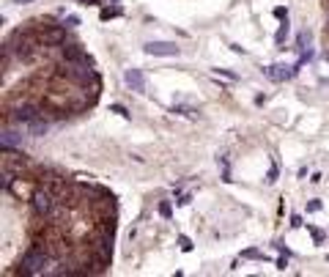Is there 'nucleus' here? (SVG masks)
Returning a JSON list of instances; mask_svg holds the SVG:
<instances>
[{"label": "nucleus", "instance_id": "1", "mask_svg": "<svg viewBox=\"0 0 329 277\" xmlns=\"http://www.w3.org/2000/svg\"><path fill=\"white\" fill-rule=\"evenodd\" d=\"M50 266H52V258L44 247H30L22 255V272L25 274H44L50 272Z\"/></svg>", "mask_w": 329, "mask_h": 277}, {"label": "nucleus", "instance_id": "2", "mask_svg": "<svg viewBox=\"0 0 329 277\" xmlns=\"http://www.w3.org/2000/svg\"><path fill=\"white\" fill-rule=\"evenodd\" d=\"M58 197H55L50 189H36L33 195H30V209H33V214L36 217H44V220H50L55 214V209H58Z\"/></svg>", "mask_w": 329, "mask_h": 277}, {"label": "nucleus", "instance_id": "3", "mask_svg": "<svg viewBox=\"0 0 329 277\" xmlns=\"http://www.w3.org/2000/svg\"><path fill=\"white\" fill-rule=\"evenodd\" d=\"M44 115V107H38V105H30V102H22V105L14 110V121H17L20 126H25L30 121H36V118H42Z\"/></svg>", "mask_w": 329, "mask_h": 277}, {"label": "nucleus", "instance_id": "4", "mask_svg": "<svg viewBox=\"0 0 329 277\" xmlns=\"http://www.w3.org/2000/svg\"><path fill=\"white\" fill-rule=\"evenodd\" d=\"M61 58H63V63H69V66H74V63H93L91 55H88L80 44H63Z\"/></svg>", "mask_w": 329, "mask_h": 277}, {"label": "nucleus", "instance_id": "5", "mask_svg": "<svg viewBox=\"0 0 329 277\" xmlns=\"http://www.w3.org/2000/svg\"><path fill=\"white\" fill-rule=\"evenodd\" d=\"M146 55H154V58H173V55H179V44H173V42H148L146 47Z\"/></svg>", "mask_w": 329, "mask_h": 277}, {"label": "nucleus", "instance_id": "6", "mask_svg": "<svg viewBox=\"0 0 329 277\" xmlns=\"http://www.w3.org/2000/svg\"><path fill=\"white\" fill-rule=\"evenodd\" d=\"M263 72H266L269 80L283 83V80H291V77L299 72V66H283V63H277V66H269V69H263Z\"/></svg>", "mask_w": 329, "mask_h": 277}, {"label": "nucleus", "instance_id": "7", "mask_svg": "<svg viewBox=\"0 0 329 277\" xmlns=\"http://www.w3.org/2000/svg\"><path fill=\"white\" fill-rule=\"evenodd\" d=\"M124 83L129 85L134 93H143V91H146V77H143L140 69H126V72H124Z\"/></svg>", "mask_w": 329, "mask_h": 277}, {"label": "nucleus", "instance_id": "8", "mask_svg": "<svg viewBox=\"0 0 329 277\" xmlns=\"http://www.w3.org/2000/svg\"><path fill=\"white\" fill-rule=\"evenodd\" d=\"M25 129L33 134V137H42V134H47V129H50V124H47V118L42 115V118H36V121L25 124Z\"/></svg>", "mask_w": 329, "mask_h": 277}, {"label": "nucleus", "instance_id": "9", "mask_svg": "<svg viewBox=\"0 0 329 277\" xmlns=\"http://www.w3.org/2000/svg\"><path fill=\"white\" fill-rule=\"evenodd\" d=\"M0 140H3V148H14V146L22 143V134L14 132V129H6L3 134H0Z\"/></svg>", "mask_w": 329, "mask_h": 277}, {"label": "nucleus", "instance_id": "10", "mask_svg": "<svg viewBox=\"0 0 329 277\" xmlns=\"http://www.w3.org/2000/svg\"><path fill=\"white\" fill-rule=\"evenodd\" d=\"M285 38H288V22H283V25L277 28V33H275V44H277V47H283V44H285Z\"/></svg>", "mask_w": 329, "mask_h": 277}, {"label": "nucleus", "instance_id": "11", "mask_svg": "<svg viewBox=\"0 0 329 277\" xmlns=\"http://www.w3.org/2000/svg\"><path fill=\"white\" fill-rule=\"evenodd\" d=\"M113 17H121V9H102V19H113Z\"/></svg>", "mask_w": 329, "mask_h": 277}, {"label": "nucleus", "instance_id": "12", "mask_svg": "<svg viewBox=\"0 0 329 277\" xmlns=\"http://www.w3.org/2000/svg\"><path fill=\"white\" fill-rule=\"evenodd\" d=\"M159 214H162L165 220H170V217H173V209H170V203H167V201H165V203H159Z\"/></svg>", "mask_w": 329, "mask_h": 277}, {"label": "nucleus", "instance_id": "13", "mask_svg": "<svg viewBox=\"0 0 329 277\" xmlns=\"http://www.w3.org/2000/svg\"><path fill=\"white\" fill-rule=\"evenodd\" d=\"M179 247H181L184 252H189V250H192V239H189V236H179Z\"/></svg>", "mask_w": 329, "mask_h": 277}, {"label": "nucleus", "instance_id": "14", "mask_svg": "<svg viewBox=\"0 0 329 277\" xmlns=\"http://www.w3.org/2000/svg\"><path fill=\"white\" fill-rule=\"evenodd\" d=\"M275 17H277L280 22H288V9H283V6H277V9H275Z\"/></svg>", "mask_w": 329, "mask_h": 277}, {"label": "nucleus", "instance_id": "15", "mask_svg": "<svg viewBox=\"0 0 329 277\" xmlns=\"http://www.w3.org/2000/svg\"><path fill=\"white\" fill-rule=\"evenodd\" d=\"M275 181H277V165H272L266 173V184H275Z\"/></svg>", "mask_w": 329, "mask_h": 277}, {"label": "nucleus", "instance_id": "16", "mask_svg": "<svg viewBox=\"0 0 329 277\" xmlns=\"http://www.w3.org/2000/svg\"><path fill=\"white\" fill-rule=\"evenodd\" d=\"M63 25H66V28H74V25H80V17H77V14H69Z\"/></svg>", "mask_w": 329, "mask_h": 277}, {"label": "nucleus", "instance_id": "17", "mask_svg": "<svg viewBox=\"0 0 329 277\" xmlns=\"http://www.w3.org/2000/svg\"><path fill=\"white\" fill-rule=\"evenodd\" d=\"M173 113H179V115H192L195 110H192V107H184V105H179V107H173Z\"/></svg>", "mask_w": 329, "mask_h": 277}, {"label": "nucleus", "instance_id": "18", "mask_svg": "<svg viewBox=\"0 0 329 277\" xmlns=\"http://www.w3.org/2000/svg\"><path fill=\"white\" fill-rule=\"evenodd\" d=\"M113 113H118L121 118H129V110H126L124 105H113Z\"/></svg>", "mask_w": 329, "mask_h": 277}, {"label": "nucleus", "instance_id": "19", "mask_svg": "<svg viewBox=\"0 0 329 277\" xmlns=\"http://www.w3.org/2000/svg\"><path fill=\"white\" fill-rule=\"evenodd\" d=\"M189 201H192V195H189V192H184V195L176 197V203H179V206H189Z\"/></svg>", "mask_w": 329, "mask_h": 277}, {"label": "nucleus", "instance_id": "20", "mask_svg": "<svg viewBox=\"0 0 329 277\" xmlns=\"http://www.w3.org/2000/svg\"><path fill=\"white\" fill-rule=\"evenodd\" d=\"M242 258H263V252H258V250H244Z\"/></svg>", "mask_w": 329, "mask_h": 277}, {"label": "nucleus", "instance_id": "21", "mask_svg": "<svg viewBox=\"0 0 329 277\" xmlns=\"http://www.w3.org/2000/svg\"><path fill=\"white\" fill-rule=\"evenodd\" d=\"M214 74H222V77H228V80H236V74L228 72V69H214Z\"/></svg>", "mask_w": 329, "mask_h": 277}, {"label": "nucleus", "instance_id": "22", "mask_svg": "<svg viewBox=\"0 0 329 277\" xmlns=\"http://www.w3.org/2000/svg\"><path fill=\"white\" fill-rule=\"evenodd\" d=\"M307 211H310V214H313V211H321V201H310L307 203Z\"/></svg>", "mask_w": 329, "mask_h": 277}, {"label": "nucleus", "instance_id": "23", "mask_svg": "<svg viewBox=\"0 0 329 277\" xmlns=\"http://www.w3.org/2000/svg\"><path fill=\"white\" fill-rule=\"evenodd\" d=\"M310 236H313V239H316V242H324V233H321L318 228H310Z\"/></svg>", "mask_w": 329, "mask_h": 277}, {"label": "nucleus", "instance_id": "24", "mask_svg": "<svg viewBox=\"0 0 329 277\" xmlns=\"http://www.w3.org/2000/svg\"><path fill=\"white\" fill-rule=\"evenodd\" d=\"M299 225H302V217L294 214V217H291V228H299Z\"/></svg>", "mask_w": 329, "mask_h": 277}, {"label": "nucleus", "instance_id": "25", "mask_svg": "<svg viewBox=\"0 0 329 277\" xmlns=\"http://www.w3.org/2000/svg\"><path fill=\"white\" fill-rule=\"evenodd\" d=\"M285 266H288V255H285V258H280V261H277V269H285Z\"/></svg>", "mask_w": 329, "mask_h": 277}, {"label": "nucleus", "instance_id": "26", "mask_svg": "<svg viewBox=\"0 0 329 277\" xmlns=\"http://www.w3.org/2000/svg\"><path fill=\"white\" fill-rule=\"evenodd\" d=\"M17 3H20V6H25V3H33V0H17Z\"/></svg>", "mask_w": 329, "mask_h": 277}]
</instances>
